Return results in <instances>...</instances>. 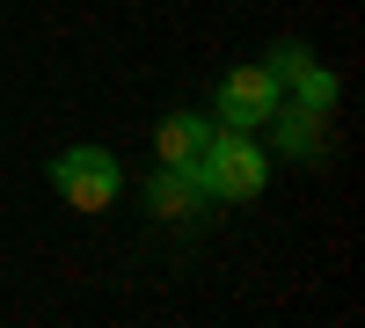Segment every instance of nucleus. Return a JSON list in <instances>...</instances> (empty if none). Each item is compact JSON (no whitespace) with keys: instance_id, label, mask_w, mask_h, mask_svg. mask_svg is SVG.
Listing matches in <instances>:
<instances>
[{"instance_id":"nucleus-5","label":"nucleus","mask_w":365,"mask_h":328,"mask_svg":"<svg viewBox=\"0 0 365 328\" xmlns=\"http://www.w3.org/2000/svg\"><path fill=\"white\" fill-rule=\"evenodd\" d=\"M263 125H270V139H278V154H285V161H299V168H322V161H329V110L278 102Z\"/></svg>"},{"instance_id":"nucleus-7","label":"nucleus","mask_w":365,"mask_h":328,"mask_svg":"<svg viewBox=\"0 0 365 328\" xmlns=\"http://www.w3.org/2000/svg\"><path fill=\"white\" fill-rule=\"evenodd\" d=\"M205 139H212V117H197V110H168L161 125H154V154H161L168 168H197V161H205Z\"/></svg>"},{"instance_id":"nucleus-4","label":"nucleus","mask_w":365,"mask_h":328,"mask_svg":"<svg viewBox=\"0 0 365 328\" xmlns=\"http://www.w3.org/2000/svg\"><path fill=\"white\" fill-rule=\"evenodd\" d=\"M263 66H270V80L285 88V102H307V110H329V102H336V73H329L307 44H270Z\"/></svg>"},{"instance_id":"nucleus-2","label":"nucleus","mask_w":365,"mask_h":328,"mask_svg":"<svg viewBox=\"0 0 365 328\" xmlns=\"http://www.w3.org/2000/svg\"><path fill=\"white\" fill-rule=\"evenodd\" d=\"M51 190L73 204V212H103V204H117V190H125V168H117V154H103V146H66V154L51 161Z\"/></svg>"},{"instance_id":"nucleus-3","label":"nucleus","mask_w":365,"mask_h":328,"mask_svg":"<svg viewBox=\"0 0 365 328\" xmlns=\"http://www.w3.org/2000/svg\"><path fill=\"white\" fill-rule=\"evenodd\" d=\"M285 102V88L270 80V66L263 58H249V66H227V80H220V95H212V125H234V132H256L270 110Z\"/></svg>"},{"instance_id":"nucleus-6","label":"nucleus","mask_w":365,"mask_h":328,"mask_svg":"<svg viewBox=\"0 0 365 328\" xmlns=\"http://www.w3.org/2000/svg\"><path fill=\"white\" fill-rule=\"evenodd\" d=\"M146 204H154L161 219H175V226H190V219H205V204H212V190H205V175L197 168H154L146 175Z\"/></svg>"},{"instance_id":"nucleus-1","label":"nucleus","mask_w":365,"mask_h":328,"mask_svg":"<svg viewBox=\"0 0 365 328\" xmlns=\"http://www.w3.org/2000/svg\"><path fill=\"white\" fill-rule=\"evenodd\" d=\"M197 175H205V190L220 197V204H249V197H263V175H270V161H263V146H256L249 132H234V125H212Z\"/></svg>"}]
</instances>
